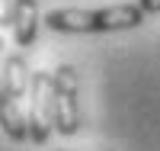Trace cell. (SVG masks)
<instances>
[{
    "mask_svg": "<svg viewBox=\"0 0 160 151\" xmlns=\"http://www.w3.org/2000/svg\"><path fill=\"white\" fill-rule=\"evenodd\" d=\"M144 13L138 3H115L99 10H51L45 16V26L51 32H125L138 29L144 23Z\"/></svg>",
    "mask_w": 160,
    "mask_h": 151,
    "instance_id": "obj_1",
    "label": "cell"
},
{
    "mask_svg": "<svg viewBox=\"0 0 160 151\" xmlns=\"http://www.w3.org/2000/svg\"><path fill=\"white\" fill-rule=\"evenodd\" d=\"M38 23H45L38 16V0H13L10 3L7 26L13 29V39H16L19 48H29L38 39Z\"/></svg>",
    "mask_w": 160,
    "mask_h": 151,
    "instance_id": "obj_4",
    "label": "cell"
},
{
    "mask_svg": "<svg viewBox=\"0 0 160 151\" xmlns=\"http://www.w3.org/2000/svg\"><path fill=\"white\" fill-rule=\"evenodd\" d=\"M48 109H51V129L58 135H77L80 132V103H77V71H74V64H58L51 71Z\"/></svg>",
    "mask_w": 160,
    "mask_h": 151,
    "instance_id": "obj_2",
    "label": "cell"
},
{
    "mask_svg": "<svg viewBox=\"0 0 160 151\" xmlns=\"http://www.w3.org/2000/svg\"><path fill=\"white\" fill-rule=\"evenodd\" d=\"M138 7L144 13H160V0H138Z\"/></svg>",
    "mask_w": 160,
    "mask_h": 151,
    "instance_id": "obj_7",
    "label": "cell"
},
{
    "mask_svg": "<svg viewBox=\"0 0 160 151\" xmlns=\"http://www.w3.org/2000/svg\"><path fill=\"white\" fill-rule=\"evenodd\" d=\"M29 87H32V71H29V64H26V58L22 55H10L3 61V93H0V97L19 100Z\"/></svg>",
    "mask_w": 160,
    "mask_h": 151,
    "instance_id": "obj_5",
    "label": "cell"
},
{
    "mask_svg": "<svg viewBox=\"0 0 160 151\" xmlns=\"http://www.w3.org/2000/svg\"><path fill=\"white\" fill-rule=\"evenodd\" d=\"M48 87H51V74L48 71H35L32 74V87H29V138L35 145H45L48 135H51Z\"/></svg>",
    "mask_w": 160,
    "mask_h": 151,
    "instance_id": "obj_3",
    "label": "cell"
},
{
    "mask_svg": "<svg viewBox=\"0 0 160 151\" xmlns=\"http://www.w3.org/2000/svg\"><path fill=\"white\" fill-rule=\"evenodd\" d=\"M0 126H3L10 142H26L29 138V116H22L16 109V100L0 97Z\"/></svg>",
    "mask_w": 160,
    "mask_h": 151,
    "instance_id": "obj_6",
    "label": "cell"
}]
</instances>
